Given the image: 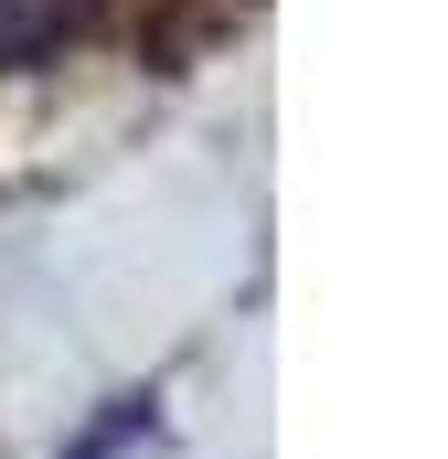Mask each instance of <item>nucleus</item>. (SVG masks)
Wrapping results in <instances>:
<instances>
[{
  "label": "nucleus",
  "mask_w": 448,
  "mask_h": 459,
  "mask_svg": "<svg viewBox=\"0 0 448 459\" xmlns=\"http://www.w3.org/2000/svg\"><path fill=\"white\" fill-rule=\"evenodd\" d=\"M86 22V0H0V65H22V54H43L54 32H75Z\"/></svg>",
  "instance_id": "obj_1"
}]
</instances>
